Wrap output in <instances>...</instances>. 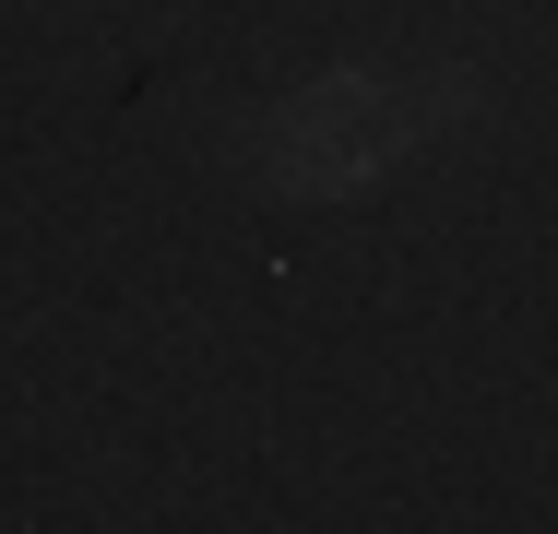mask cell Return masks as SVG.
I'll list each match as a JSON object with an SVG mask.
<instances>
[{
  "label": "cell",
  "instance_id": "1",
  "mask_svg": "<svg viewBox=\"0 0 558 534\" xmlns=\"http://www.w3.org/2000/svg\"><path fill=\"white\" fill-rule=\"evenodd\" d=\"M463 107H475V72H368V60H344L322 84H298L286 107H262L250 167H262L286 203H344V191L392 179Z\"/></svg>",
  "mask_w": 558,
  "mask_h": 534
}]
</instances>
